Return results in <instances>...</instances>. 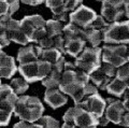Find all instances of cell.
Returning a JSON list of instances; mask_svg holds the SVG:
<instances>
[{"instance_id":"obj_44","label":"cell","mask_w":129,"mask_h":128,"mask_svg":"<svg viewBox=\"0 0 129 128\" xmlns=\"http://www.w3.org/2000/svg\"><path fill=\"white\" fill-rule=\"evenodd\" d=\"M109 123H110V122L108 121L107 117L104 116V115H102L101 117L98 118V126H107Z\"/></svg>"},{"instance_id":"obj_46","label":"cell","mask_w":129,"mask_h":128,"mask_svg":"<svg viewBox=\"0 0 129 128\" xmlns=\"http://www.w3.org/2000/svg\"><path fill=\"white\" fill-rule=\"evenodd\" d=\"M123 105H124V108L125 110L129 112V98H126V99H123Z\"/></svg>"},{"instance_id":"obj_32","label":"cell","mask_w":129,"mask_h":128,"mask_svg":"<svg viewBox=\"0 0 129 128\" xmlns=\"http://www.w3.org/2000/svg\"><path fill=\"white\" fill-rule=\"evenodd\" d=\"M53 47L57 49L62 55H66V51H64V39L62 37V35L56 36L54 37V45Z\"/></svg>"},{"instance_id":"obj_14","label":"cell","mask_w":129,"mask_h":128,"mask_svg":"<svg viewBox=\"0 0 129 128\" xmlns=\"http://www.w3.org/2000/svg\"><path fill=\"white\" fill-rule=\"evenodd\" d=\"M42 52V47L37 43L35 44L23 45V47L18 50L17 56H16V60L19 63H27L30 61H35L37 59H40V55Z\"/></svg>"},{"instance_id":"obj_18","label":"cell","mask_w":129,"mask_h":128,"mask_svg":"<svg viewBox=\"0 0 129 128\" xmlns=\"http://www.w3.org/2000/svg\"><path fill=\"white\" fill-rule=\"evenodd\" d=\"M62 37L64 39V41H68V40H71V39H75V38H81V39L85 40V31H84L83 28H81V27L76 26L74 24L69 22V23L63 24Z\"/></svg>"},{"instance_id":"obj_9","label":"cell","mask_w":129,"mask_h":128,"mask_svg":"<svg viewBox=\"0 0 129 128\" xmlns=\"http://www.w3.org/2000/svg\"><path fill=\"white\" fill-rule=\"evenodd\" d=\"M75 106L82 107L83 109L87 110L88 112H90L92 115H95L97 118H99L104 114L107 102H106V99H103L101 96L99 95V93H95V94L86 96L82 101L76 103Z\"/></svg>"},{"instance_id":"obj_50","label":"cell","mask_w":129,"mask_h":128,"mask_svg":"<svg viewBox=\"0 0 129 128\" xmlns=\"http://www.w3.org/2000/svg\"><path fill=\"white\" fill-rule=\"evenodd\" d=\"M97 1H101V2H102V1H103V0H97Z\"/></svg>"},{"instance_id":"obj_45","label":"cell","mask_w":129,"mask_h":128,"mask_svg":"<svg viewBox=\"0 0 129 128\" xmlns=\"http://www.w3.org/2000/svg\"><path fill=\"white\" fill-rule=\"evenodd\" d=\"M124 8H125V16L129 19V0H124Z\"/></svg>"},{"instance_id":"obj_4","label":"cell","mask_w":129,"mask_h":128,"mask_svg":"<svg viewBox=\"0 0 129 128\" xmlns=\"http://www.w3.org/2000/svg\"><path fill=\"white\" fill-rule=\"evenodd\" d=\"M103 42L108 44H129V19L109 23Z\"/></svg>"},{"instance_id":"obj_13","label":"cell","mask_w":129,"mask_h":128,"mask_svg":"<svg viewBox=\"0 0 129 128\" xmlns=\"http://www.w3.org/2000/svg\"><path fill=\"white\" fill-rule=\"evenodd\" d=\"M7 33L10 41H13L21 45H27L29 43V40H28L26 34L22 29L21 21L11 17L7 25Z\"/></svg>"},{"instance_id":"obj_36","label":"cell","mask_w":129,"mask_h":128,"mask_svg":"<svg viewBox=\"0 0 129 128\" xmlns=\"http://www.w3.org/2000/svg\"><path fill=\"white\" fill-rule=\"evenodd\" d=\"M13 127L14 128H35V127H40V126L36 122L32 123V122H27V121H23V119H21V122L16 123Z\"/></svg>"},{"instance_id":"obj_19","label":"cell","mask_w":129,"mask_h":128,"mask_svg":"<svg viewBox=\"0 0 129 128\" xmlns=\"http://www.w3.org/2000/svg\"><path fill=\"white\" fill-rule=\"evenodd\" d=\"M86 43L87 42L85 40H83L81 38H75V39L64 41V51H66V54L75 58L83 51L84 47L86 46Z\"/></svg>"},{"instance_id":"obj_42","label":"cell","mask_w":129,"mask_h":128,"mask_svg":"<svg viewBox=\"0 0 129 128\" xmlns=\"http://www.w3.org/2000/svg\"><path fill=\"white\" fill-rule=\"evenodd\" d=\"M45 0H21V2L27 6H39L43 3Z\"/></svg>"},{"instance_id":"obj_47","label":"cell","mask_w":129,"mask_h":128,"mask_svg":"<svg viewBox=\"0 0 129 128\" xmlns=\"http://www.w3.org/2000/svg\"><path fill=\"white\" fill-rule=\"evenodd\" d=\"M127 60L129 61V44H127Z\"/></svg>"},{"instance_id":"obj_43","label":"cell","mask_w":129,"mask_h":128,"mask_svg":"<svg viewBox=\"0 0 129 128\" xmlns=\"http://www.w3.org/2000/svg\"><path fill=\"white\" fill-rule=\"evenodd\" d=\"M74 69H75L74 61H64L63 70H74Z\"/></svg>"},{"instance_id":"obj_8","label":"cell","mask_w":129,"mask_h":128,"mask_svg":"<svg viewBox=\"0 0 129 128\" xmlns=\"http://www.w3.org/2000/svg\"><path fill=\"white\" fill-rule=\"evenodd\" d=\"M85 83L81 82L80 79L78 78L74 70H63L60 78V83L58 88L62 91L63 94L72 97L75 95L78 91L82 88Z\"/></svg>"},{"instance_id":"obj_29","label":"cell","mask_w":129,"mask_h":128,"mask_svg":"<svg viewBox=\"0 0 129 128\" xmlns=\"http://www.w3.org/2000/svg\"><path fill=\"white\" fill-rule=\"evenodd\" d=\"M108 25H109V23L106 21V19H104L101 15L97 14V16L95 17V19L87 27H90V28H94V29H98V30H103L104 31L107 29Z\"/></svg>"},{"instance_id":"obj_27","label":"cell","mask_w":129,"mask_h":128,"mask_svg":"<svg viewBox=\"0 0 129 128\" xmlns=\"http://www.w3.org/2000/svg\"><path fill=\"white\" fill-rule=\"evenodd\" d=\"M40 127H47V128H58L60 127V124L56 118L50 116V115H41L38 121L36 122Z\"/></svg>"},{"instance_id":"obj_7","label":"cell","mask_w":129,"mask_h":128,"mask_svg":"<svg viewBox=\"0 0 129 128\" xmlns=\"http://www.w3.org/2000/svg\"><path fill=\"white\" fill-rule=\"evenodd\" d=\"M100 15L108 23L122 21L125 16L124 0H103Z\"/></svg>"},{"instance_id":"obj_37","label":"cell","mask_w":129,"mask_h":128,"mask_svg":"<svg viewBox=\"0 0 129 128\" xmlns=\"http://www.w3.org/2000/svg\"><path fill=\"white\" fill-rule=\"evenodd\" d=\"M8 5H9V12L11 15H13L16 11L19 9V3L21 0H7Z\"/></svg>"},{"instance_id":"obj_12","label":"cell","mask_w":129,"mask_h":128,"mask_svg":"<svg viewBox=\"0 0 129 128\" xmlns=\"http://www.w3.org/2000/svg\"><path fill=\"white\" fill-rule=\"evenodd\" d=\"M73 123L75 127L82 128H95L98 126V118L92 115L90 112L83 109L80 106H74Z\"/></svg>"},{"instance_id":"obj_11","label":"cell","mask_w":129,"mask_h":128,"mask_svg":"<svg viewBox=\"0 0 129 128\" xmlns=\"http://www.w3.org/2000/svg\"><path fill=\"white\" fill-rule=\"evenodd\" d=\"M106 102H107V107L103 115L107 117L109 122L118 125L120 118H122V115L125 112L123 100H119V99L116 98H108L106 99Z\"/></svg>"},{"instance_id":"obj_6","label":"cell","mask_w":129,"mask_h":128,"mask_svg":"<svg viewBox=\"0 0 129 128\" xmlns=\"http://www.w3.org/2000/svg\"><path fill=\"white\" fill-rule=\"evenodd\" d=\"M101 60L102 62L111 63L115 68L127 62V44H108L102 47Z\"/></svg>"},{"instance_id":"obj_51","label":"cell","mask_w":129,"mask_h":128,"mask_svg":"<svg viewBox=\"0 0 129 128\" xmlns=\"http://www.w3.org/2000/svg\"><path fill=\"white\" fill-rule=\"evenodd\" d=\"M0 50H2V47H1V45H0Z\"/></svg>"},{"instance_id":"obj_25","label":"cell","mask_w":129,"mask_h":128,"mask_svg":"<svg viewBox=\"0 0 129 128\" xmlns=\"http://www.w3.org/2000/svg\"><path fill=\"white\" fill-rule=\"evenodd\" d=\"M62 27H63V23L56 21V19L52 18L46 21L45 24V31L46 35L50 37H56V36L62 35Z\"/></svg>"},{"instance_id":"obj_2","label":"cell","mask_w":129,"mask_h":128,"mask_svg":"<svg viewBox=\"0 0 129 128\" xmlns=\"http://www.w3.org/2000/svg\"><path fill=\"white\" fill-rule=\"evenodd\" d=\"M101 52L100 46H85L83 51L74 58L75 69H80L89 74L101 66Z\"/></svg>"},{"instance_id":"obj_33","label":"cell","mask_w":129,"mask_h":128,"mask_svg":"<svg viewBox=\"0 0 129 128\" xmlns=\"http://www.w3.org/2000/svg\"><path fill=\"white\" fill-rule=\"evenodd\" d=\"M12 112L0 109V126H7L10 123L12 117Z\"/></svg>"},{"instance_id":"obj_49","label":"cell","mask_w":129,"mask_h":128,"mask_svg":"<svg viewBox=\"0 0 129 128\" xmlns=\"http://www.w3.org/2000/svg\"><path fill=\"white\" fill-rule=\"evenodd\" d=\"M1 84H2V83H1V78H0V85H1Z\"/></svg>"},{"instance_id":"obj_16","label":"cell","mask_w":129,"mask_h":128,"mask_svg":"<svg viewBox=\"0 0 129 128\" xmlns=\"http://www.w3.org/2000/svg\"><path fill=\"white\" fill-rule=\"evenodd\" d=\"M16 71H17V66L15 62V58L0 50V78L12 79Z\"/></svg>"},{"instance_id":"obj_30","label":"cell","mask_w":129,"mask_h":128,"mask_svg":"<svg viewBox=\"0 0 129 128\" xmlns=\"http://www.w3.org/2000/svg\"><path fill=\"white\" fill-rule=\"evenodd\" d=\"M115 78L122 80V81H126L129 78V61L125 62L124 65L119 66L118 68H116Z\"/></svg>"},{"instance_id":"obj_35","label":"cell","mask_w":129,"mask_h":128,"mask_svg":"<svg viewBox=\"0 0 129 128\" xmlns=\"http://www.w3.org/2000/svg\"><path fill=\"white\" fill-rule=\"evenodd\" d=\"M53 18L64 24V23H67L68 21H69V12L60 11V12H58V13L53 14Z\"/></svg>"},{"instance_id":"obj_24","label":"cell","mask_w":129,"mask_h":128,"mask_svg":"<svg viewBox=\"0 0 129 128\" xmlns=\"http://www.w3.org/2000/svg\"><path fill=\"white\" fill-rule=\"evenodd\" d=\"M9 85L11 86V88L13 89V91L17 96L24 95L27 91V89L29 88V83H28L23 77L11 79Z\"/></svg>"},{"instance_id":"obj_15","label":"cell","mask_w":129,"mask_h":128,"mask_svg":"<svg viewBox=\"0 0 129 128\" xmlns=\"http://www.w3.org/2000/svg\"><path fill=\"white\" fill-rule=\"evenodd\" d=\"M17 98L18 96L14 93L9 84L0 85V109L10 111L13 113Z\"/></svg>"},{"instance_id":"obj_48","label":"cell","mask_w":129,"mask_h":128,"mask_svg":"<svg viewBox=\"0 0 129 128\" xmlns=\"http://www.w3.org/2000/svg\"><path fill=\"white\" fill-rule=\"evenodd\" d=\"M125 84H126V87H127V88H129V78L126 80V81H125Z\"/></svg>"},{"instance_id":"obj_34","label":"cell","mask_w":129,"mask_h":128,"mask_svg":"<svg viewBox=\"0 0 129 128\" xmlns=\"http://www.w3.org/2000/svg\"><path fill=\"white\" fill-rule=\"evenodd\" d=\"M100 68L102 69V71L106 73L108 77L110 78H114L115 77V73H116V68L111 65V63H108V62H102Z\"/></svg>"},{"instance_id":"obj_21","label":"cell","mask_w":129,"mask_h":128,"mask_svg":"<svg viewBox=\"0 0 129 128\" xmlns=\"http://www.w3.org/2000/svg\"><path fill=\"white\" fill-rule=\"evenodd\" d=\"M126 84H125V81H122L117 78H112L111 81L109 82V84L106 86V89L109 94H111L113 96L117 98H120L124 94V91L126 90Z\"/></svg>"},{"instance_id":"obj_1","label":"cell","mask_w":129,"mask_h":128,"mask_svg":"<svg viewBox=\"0 0 129 128\" xmlns=\"http://www.w3.org/2000/svg\"><path fill=\"white\" fill-rule=\"evenodd\" d=\"M44 112V107L41 100L35 96L21 95L15 103L13 114L23 121L37 122Z\"/></svg>"},{"instance_id":"obj_31","label":"cell","mask_w":129,"mask_h":128,"mask_svg":"<svg viewBox=\"0 0 129 128\" xmlns=\"http://www.w3.org/2000/svg\"><path fill=\"white\" fill-rule=\"evenodd\" d=\"M37 44H39L42 49H48V47H53L54 45V38L53 37H50L45 34V36H43L38 41Z\"/></svg>"},{"instance_id":"obj_10","label":"cell","mask_w":129,"mask_h":128,"mask_svg":"<svg viewBox=\"0 0 129 128\" xmlns=\"http://www.w3.org/2000/svg\"><path fill=\"white\" fill-rule=\"evenodd\" d=\"M96 16H97V13L94 10H91L90 8H88L86 6L81 5L75 10L69 13V22L83 28V29H85L94 21Z\"/></svg>"},{"instance_id":"obj_22","label":"cell","mask_w":129,"mask_h":128,"mask_svg":"<svg viewBox=\"0 0 129 128\" xmlns=\"http://www.w3.org/2000/svg\"><path fill=\"white\" fill-rule=\"evenodd\" d=\"M85 40L86 42L89 43V46H99L100 43L103 42V30L94 29L90 27H86L85 29Z\"/></svg>"},{"instance_id":"obj_20","label":"cell","mask_w":129,"mask_h":128,"mask_svg":"<svg viewBox=\"0 0 129 128\" xmlns=\"http://www.w3.org/2000/svg\"><path fill=\"white\" fill-rule=\"evenodd\" d=\"M111 79L112 78L108 77L100 67L89 73V81L98 87V89H103V90L106 89V86L111 81Z\"/></svg>"},{"instance_id":"obj_38","label":"cell","mask_w":129,"mask_h":128,"mask_svg":"<svg viewBox=\"0 0 129 128\" xmlns=\"http://www.w3.org/2000/svg\"><path fill=\"white\" fill-rule=\"evenodd\" d=\"M10 39H9V36H8L7 30H0V45L3 49L10 44Z\"/></svg>"},{"instance_id":"obj_39","label":"cell","mask_w":129,"mask_h":128,"mask_svg":"<svg viewBox=\"0 0 129 128\" xmlns=\"http://www.w3.org/2000/svg\"><path fill=\"white\" fill-rule=\"evenodd\" d=\"M7 14L11 15L9 12V5H8L7 0H0V16Z\"/></svg>"},{"instance_id":"obj_41","label":"cell","mask_w":129,"mask_h":128,"mask_svg":"<svg viewBox=\"0 0 129 128\" xmlns=\"http://www.w3.org/2000/svg\"><path fill=\"white\" fill-rule=\"evenodd\" d=\"M118 125L124 126V127H129V112L125 110L124 114L122 115V118H120V122Z\"/></svg>"},{"instance_id":"obj_3","label":"cell","mask_w":129,"mask_h":128,"mask_svg":"<svg viewBox=\"0 0 129 128\" xmlns=\"http://www.w3.org/2000/svg\"><path fill=\"white\" fill-rule=\"evenodd\" d=\"M52 69V63L43 59H37L35 61L27 63H19L17 67L18 72L28 83H35L41 81L50 73Z\"/></svg>"},{"instance_id":"obj_23","label":"cell","mask_w":129,"mask_h":128,"mask_svg":"<svg viewBox=\"0 0 129 128\" xmlns=\"http://www.w3.org/2000/svg\"><path fill=\"white\" fill-rule=\"evenodd\" d=\"M61 73H62V71L57 70L52 67L50 73L43 80H41L42 85L44 87H46V88H55V87H58L59 83H60V78H61Z\"/></svg>"},{"instance_id":"obj_5","label":"cell","mask_w":129,"mask_h":128,"mask_svg":"<svg viewBox=\"0 0 129 128\" xmlns=\"http://www.w3.org/2000/svg\"><path fill=\"white\" fill-rule=\"evenodd\" d=\"M45 24L46 21L41 15H28L21 21V26L26 34L29 43H38L43 36H45Z\"/></svg>"},{"instance_id":"obj_40","label":"cell","mask_w":129,"mask_h":128,"mask_svg":"<svg viewBox=\"0 0 129 128\" xmlns=\"http://www.w3.org/2000/svg\"><path fill=\"white\" fill-rule=\"evenodd\" d=\"M12 17V15H2L0 16V30H7V25H8V22L9 19Z\"/></svg>"},{"instance_id":"obj_28","label":"cell","mask_w":129,"mask_h":128,"mask_svg":"<svg viewBox=\"0 0 129 128\" xmlns=\"http://www.w3.org/2000/svg\"><path fill=\"white\" fill-rule=\"evenodd\" d=\"M44 2L53 14L58 13L60 11H66L64 10V0H45Z\"/></svg>"},{"instance_id":"obj_17","label":"cell","mask_w":129,"mask_h":128,"mask_svg":"<svg viewBox=\"0 0 129 128\" xmlns=\"http://www.w3.org/2000/svg\"><path fill=\"white\" fill-rule=\"evenodd\" d=\"M44 101L52 109H58L68 102V98L66 94H63L58 87H55V88H46L44 94Z\"/></svg>"},{"instance_id":"obj_26","label":"cell","mask_w":129,"mask_h":128,"mask_svg":"<svg viewBox=\"0 0 129 128\" xmlns=\"http://www.w3.org/2000/svg\"><path fill=\"white\" fill-rule=\"evenodd\" d=\"M63 56L60 52L55 49V47H48V49H42L41 55H40V59H43L45 61H48L50 63H55L58 59Z\"/></svg>"}]
</instances>
